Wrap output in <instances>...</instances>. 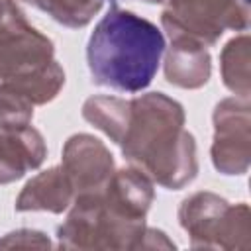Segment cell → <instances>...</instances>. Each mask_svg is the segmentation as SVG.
<instances>
[{
	"mask_svg": "<svg viewBox=\"0 0 251 251\" xmlns=\"http://www.w3.org/2000/svg\"><path fill=\"white\" fill-rule=\"evenodd\" d=\"M25 14L20 10L16 0H0V27L14 24L18 20H24Z\"/></svg>",
	"mask_w": 251,
	"mask_h": 251,
	"instance_id": "17",
	"label": "cell"
},
{
	"mask_svg": "<svg viewBox=\"0 0 251 251\" xmlns=\"http://www.w3.org/2000/svg\"><path fill=\"white\" fill-rule=\"evenodd\" d=\"M0 84L12 86L33 106L57 98L65 84L53 41L25 18L0 27Z\"/></svg>",
	"mask_w": 251,
	"mask_h": 251,
	"instance_id": "4",
	"label": "cell"
},
{
	"mask_svg": "<svg viewBox=\"0 0 251 251\" xmlns=\"http://www.w3.org/2000/svg\"><path fill=\"white\" fill-rule=\"evenodd\" d=\"M220 69L224 84L241 98H249V35L243 31L231 37L220 53Z\"/></svg>",
	"mask_w": 251,
	"mask_h": 251,
	"instance_id": "12",
	"label": "cell"
},
{
	"mask_svg": "<svg viewBox=\"0 0 251 251\" xmlns=\"http://www.w3.org/2000/svg\"><path fill=\"white\" fill-rule=\"evenodd\" d=\"M75 186L61 165L51 167L25 182L16 198L18 212H51L61 214L73 206Z\"/></svg>",
	"mask_w": 251,
	"mask_h": 251,
	"instance_id": "10",
	"label": "cell"
},
{
	"mask_svg": "<svg viewBox=\"0 0 251 251\" xmlns=\"http://www.w3.org/2000/svg\"><path fill=\"white\" fill-rule=\"evenodd\" d=\"M145 2H149V4H155V2H165V0H145Z\"/></svg>",
	"mask_w": 251,
	"mask_h": 251,
	"instance_id": "18",
	"label": "cell"
},
{
	"mask_svg": "<svg viewBox=\"0 0 251 251\" xmlns=\"http://www.w3.org/2000/svg\"><path fill=\"white\" fill-rule=\"evenodd\" d=\"M63 171L71 178L76 198L100 192L114 173L110 149L90 133H75L63 147Z\"/></svg>",
	"mask_w": 251,
	"mask_h": 251,
	"instance_id": "8",
	"label": "cell"
},
{
	"mask_svg": "<svg viewBox=\"0 0 251 251\" xmlns=\"http://www.w3.org/2000/svg\"><path fill=\"white\" fill-rule=\"evenodd\" d=\"M212 163L222 175H245L249 169V98L231 96L216 104Z\"/></svg>",
	"mask_w": 251,
	"mask_h": 251,
	"instance_id": "7",
	"label": "cell"
},
{
	"mask_svg": "<svg viewBox=\"0 0 251 251\" xmlns=\"http://www.w3.org/2000/svg\"><path fill=\"white\" fill-rule=\"evenodd\" d=\"M212 75V59L208 47L186 37H171L165 51V78L178 88H200Z\"/></svg>",
	"mask_w": 251,
	"mask_h": 251,
	"instance_id": "11",
	"label": "cell"
},
{
	"mask_svg": "<svg viewBox=\"0 0 251 251\" xmlns=\"http://www.w3.org/2000/svg\"><path fill=\"white\" fill-rule=\"evenodd\" d=\"M161 24L169 37L214 45L226 31H245L249 10L243 0H165Z\"/></svg>",
	"mask_w": 251,
	"mask_h": 251,
	"instance_id": "6",
	"label": "cell"
},
{
	"mask_svg": "<svg viewBox=\"0 0 251 251\" xmlns=\"http://www.w3.org/2000/svg\"><path fill=\"white\" fill-rule=\"evenodd\" d=\"M178 222L192 247L247 249L251 245V212L245 202L231 204L208 190L194 192L182 200Z\"/></svg>",
	"mask_w": 251,
	"mask_h": 251,
	"instance_id": "5",
	"label": "cell"
},
{
	"mask_svg": "<svg viewBox=\"0 0 251 251\" xmlns=\"http://www.w3.org/2000/svg\"><path fill=\"white\" fill-rule=\"evenodd\" d=\"M116 145L133 167L163 188L180 190L196 178V141L184 127V108L163 92L127 100Z\"/></svg>",
	"mask_w": 251,
	"mask_h": 251,
	"instance_id": "1",
	"label": "cell"
},
{
	"mask_svg": "<svg viewBox=\"0 0 251 251\" xmlns=\"http://www.w3.org/2000/svg\"><path fill=\"white\" fill-rule=\"evenodd\" d=\"M243 2H247V4H249V0H243Z\"/></svg>",
	"mask_w": 251,
	"mask_h": 251,
	"instance_id": "19",
	"label": "cell"
},
{
	"mask_svg": "<svg viewBox=\"0 0 251 251\" xmlns=\"http://www.w3.org/2000/svg\"><path fill=\"white\" fill-rule=\"evenodd\" d=\"M33 104L14 90L12 86L0 84V129H12L27 126L33 118Z\"/></svg>",
	"mask_w": 251,
	"mask_h": 251,
	"instance_id": "15",
	"label": "cell"
},
{
	"mask_svg": "<svg viewBox=\"0 0 251 251\" xmlns=\"http://www.w3.org/2000/svg\"><path fill=\"white\" fill-rule=\"evenodd\" d=\"M153 198V180L137 167L114 171L100 192L75 198L69 218L57 227L59 247L141 249Z\"/></svg>",
	"mask_w": 251,
	"mask_h": 251,
	"instance_id": "2",
	"label": "cell"
},
{
	"mask_svg": "<svg viewBox=\"0 0 251 251\" xmlns=\"http://www.w3.org/2000/svg\"><path fill=\"white\" fill-rule=\"evenodd\" d=\"M126 108H127V100L118 96L98 94V96H90L82 104V116L88 124L104 131L116 143L126 120Z\"/></svg>",
	"mask_w": 251,
	"mask_h": 251,
	"instance_id": "13",
	"label": "cell"
},
{
	"mask_svg": "<svg viewBox=\"0 0 251 251\" xmlns=\"http://www.w3.org/2000/svg\"><path fill=\"white\" fill-rule=\"evenodd\" d=\"M31 4L67 27H84L102 8L104 0H22Z\"/></svg>",
	"mask_w": 251,
	"mask_h": 251,
	"instance_id": "14",
	"label": "cell"
},
{
	"mask_svg": "<svg viewBox=\"0 0 251 251\" xmlns=\"http://www.w3.org/2000/svg\"><path fill=\"white\" fill-rule=\"evenodd\" d=\"M163 53V31L153 22L114 4L88 37L86 65L94 84L131 94L151 84Z\"/></svg>",
	"mask_w": 251,
	"mask_h": 251,
	"instance_id": "3",
	"label": "cell"
},
{
	"mask_svg": "<svg viewBox=\"0 0 251 251\" xmlns=\"http://www.w3.org/2000/svg\"><path fill=\"white\" fill-rule=\"evenodd\" d=\"M51 241L43 231L37 229H16L0 239V247H49Z\"/></svg>",
	"mask_w": 251,
	"mask_h": 251,
	"instance_id": "16",
	"label": "cell"
},
{
	"mask_svg": "<svg viewBox=\"0 0 251 251\" xmlns=\"http://www.w3.org/2000/svg\"><path fill=\"white\" fill-rule=\"evenodd\" d=\"M45 157V139L33 126L0 129V184H10L35 171Z\"/></svg>",
	"mask_w": 251,
	"mask_h": 251,
	"instance_id": "9",
	"label": "cell"
}]
</instances>
